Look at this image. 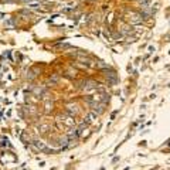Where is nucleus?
Wrapping results in <instances>:
<instances>
[{
    "instance_id": "obj_3",
    "label": "nucleus",
    "mask_w": 170,
    "mask_h": 170,
    "mask_svg": "<svg viewBox=\"0 0 170 170\" xmlns=\"http://www.w3.org/2000/svg\"><path fill=\"white\" fill-rule=\"evenodd\" d=\"M98 98H99V102H101V103H106V102H109V99H111L109 94H106V92L101 94V95H99Z\"/></svg>"
},
{
    "instance_id": "obj_1",
    "label": "nucleus",
    "mask_w": 170,
    "mask_h": 170,
    "mask_svg": "<svg viewBox=\"0 0 170 170\" xmlns=\"http://www.w3.org/2000/svg\"><path fill=\"white\" fill-rule=\"evenodd\" d=\"M103 73L106 75L109 84H116V82H118V77H116V73H115L114 70H105Z\"/></svg>"
},
{
    "instance_id": "obj_2",
    "label": "nucleus",
    "mask_w": 170,
    "mask_h": 170,
    "mask_svg": "<svg viewBox=\"0 0 170 170\" xmlns=\"http://www.w3.org/2000/svg\"><path fill=\"white\" fill-rule=\"evenodd\" d=\"M89 105H91L92 111H94L97 115L103 114V111H105V103H101V102H92V103H89Z\"/></svg>"
}]
</instances>
